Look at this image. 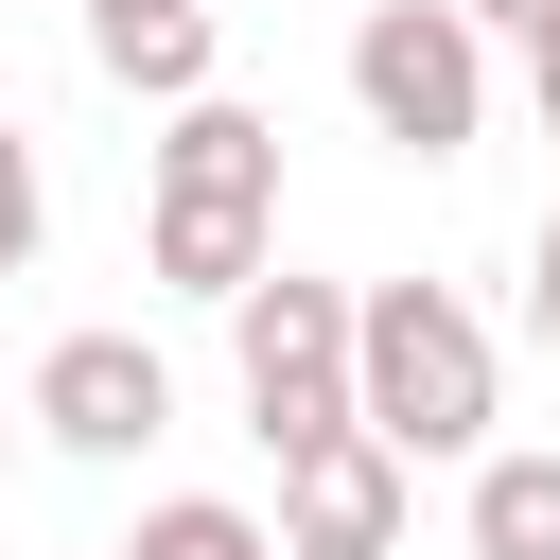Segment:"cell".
<instances>
[{
	"label": "cell",
	"instance_id": "5b68a950",
	"mask_svg": "<svg viewBox=\"0 0 560 560\" xmlns=\"http://www.w3.org/2000/svg\"><path fill=\"white\" fill-rule=\"evenodd\" d=\"M402 508H420V472L385 438H332L280 472V560H402Z\"/></svg>",
	"mask_w": 560,
	"mask_h": 560
},
{
	"label": "cell",
	"instance_id": "ba28073f",
	"mask_svg": "<svg viewBox=\"0 0 560 560\" xmlns=\"http://www.w3.org/2000/svg\"><path fill=\"white\" fill-rule=\"evenodd\" d=\"M455 542H472V560H560V455H472Z\"/></svg>",
	"mask_w": 560,
	"mask_h": 560
},
{
	"label": "cell",
	"instance_id": "277c9868",
	"mask_svg": "<svg viewBox=\"0 0 560 560\" xmlns=\"http://www.w3.org/2000/svg\"><path fill=\"white\" fill-rule=\"evenodd\" d=\"M52 455H88V472H122V455H158L175 438V368L140 350V332H52L35 350V402H18Z\"/></svg>",
	"mask_w": 560,
	"mask_h": 560
},
{
	"label": "cell",
	"instance_id": "3957f363",
	"mask_svg": "<svg viewBox=\"0 0 560 560\" xmlns=\"http://www.w3.org/2000/svg\"><path fill=\"white\" fill-rule=\"evenodd\" d=\"M350 105H368V140H402V158H472V140H490V35H472L455 0H368V18H350Z\"/></svg>",
	"mask_w": 560,
	"mask_h": 560
},
{
	"label": "cell",
	"instance_id": "4fadbf2b",
	"mask_svg": "<svg viewBox=\"0 0 560 560\" xmlns=\"http://www.w3.org/2000/svg\"><path fill=\"white\" fill-rule=\"evenodd\" d=\"M525 88H542V140H560V18L525 35Z\"/></svg>",
	"mask_w": 560,
	"mask_h": 560
},
{
	"label": "cell",
	"instance_id": "8992f818",
	"mask_svg": "<svg viewBox=\"0 0 560 560\" xmlns=\"http://www.w3.org/2000/svg\"><path fill=\"white\" fill-rule=\"evenodd\" d=\"M158 210H262V228H280V122L228 105V88L175 105V122H158Z\"/></svg>",
	"mask_w": 560,
	"mask_h": 560
},
{
	"label": "cell",
	"instance_id": "7c38bea8",
	"mask_svg": "<svg viewBox=\"0 0 560 560\" xmlns=\"http://www.w3.org/2000/svg\"><path fill=\"white\" fill-rule=\"evenodd\" d=\"M455 18H472V35H542L560 0H455Z\"/></svg>",
	"mask_w": 560,
	"mask_h": 560
},
{
	"label": "cell",
	"instance_id": "8fae6325",
	"mask_svg": "<svg viewBox=\"0 0 560 560\" xmlns=\"http://www.w3.org/2000/svg\"><path fill=\"white\" fill-rule=\"evenodd\" d=\"M525 332L560 350V210H542V245H525Z\"/></svg>",
	"mask_w": 560,
	"mask_h": 560
},
{
	"label": "cell",
	"instance_id": "9c48e42d",
	"mask_svg": "<svg viewBox=\"0 0 560 560\" xmlns=\"http://www.w3.org/2000/svg\"><path fill=\"white\" fill-rule=\"evenodd\" d=\"M105 560H280V525H262V508H228V490H158V508H140V542H105Z\"/></svg>",
	"mask_w": 560,
	"mask_h": 560
},
{
	"label": "cell",
	"instance_id": "52a82bcc",
	"mask_svg": "<svg viewBox=\"0 0 560 560\" xmlns=\"http://www.w3.org/2000/svg\"><path fill=\"white\" fill-rule=\"evenodd\" d=\"M210 52H228V35H210V0H88V70H105V88H140L158 122H175V105H210Z\"/></svg>",
	"mask_w": 560,
	"mask_h": 560
},
{
	"label": "cell",
	"instance_id": "30bf717a",
	"mask_svg": "<svg viewBox=\"0 0 560 560\" xmlns=\"http://www.w3.org/2000/svg\"><path fill=\"white\" fill-rule=\"evenodd\" d=\"M35 245H52V175H35V140L0 122V280H18Z\"/></svg>",
	"mask_w": 560,
	"mask_h": 560
},
{
	"label": "cell",
	"instance_id": "5bb4252c",
	"mask_svg": "<svg viewBox=\"0 0 560 560\" xmlns=\"http://www.w3.org/2000/svg\"><path fill=\"white\" fill-rule=\"evenodd\" d=\"M0 472H18V420H0Z\"/></svg>",
	"mask_w": 560,
	"mask_h": 560
},
{
	"label": "cell",
	"instance_id": "7a4b0ae2",
	"mask_svg": "<svg viewBox=\"0 0 560 560\" xmlns=\"http://www.w3.org/2000/svg\"><path fill=\"white\" fill-rule=\"evenodd\" d=\"M350 315H368V298H350V280H298V262L228 315V385H245V438H262L280 472L332 455V438H368V420H350Z\"/></svg>",
	"mask_w": 560,
	"mask_h": 560
},
{
	"label": "cell",
	"instance_id": "6da1fadb",
	"mask_svg": "<svg viewBox=\"0 0 560 560\" xmlns=\"http://www.w3.org/2000/svg\"><path fill=\"white\" fill-rule=\"evenodd\" d=\"M490 402H508L490 315H472L455 280H368V315H350V420H368L402 472H438V455L472 472V455H508Z\"/></svg>",
	"mask_w": 560,
	"mask_h": 560
}]
</instances>
